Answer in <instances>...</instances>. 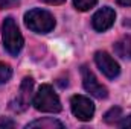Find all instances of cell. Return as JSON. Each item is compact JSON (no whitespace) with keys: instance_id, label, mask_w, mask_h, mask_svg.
Here are the masks:
<instances>
[{"instance_id":"cell-1","label":"cell","mask_w":131,"mask_h":129,"mask_svg":"<svg viewBox=\"0 0 131 129\" xmlns=\"http://www.w3.org/2000/svg\"><path fill=\"white\" fill-rule=\"evenodd\" d=\"M2 38H3V46L5 49L17 56L20 53V50L23 49V44H25V40H23V35L18 31V26L17 23L14 21L12 17H6L3 20V24H2Z\"/></svg>"},{"instance_id":"cell-2","label":"cell","mask_w":131,"mask_h":129,"mask_svg":"<svg viewBox=\"0 0 131 129\" xmlns=\"http://www.w3.org/2000/svg\"><path fill=\"white\" fill-rule=\"evenodd\" d=\"M25 24L37 33H47L55 28V18L46 9H31L25 14Z\"/></svg>"},{"instance_id":"cell-3","label":"cell","mask_w":131,"mask_h":129,"mask_svg":"<svg viewBox=\"0 0 131 129\" xmlns=\"http://www.w3.org/2000/svg\"><path fill=\"white\" fill-rule=\"evenodd\" d=\"M32 103L35 106V109L41 111V112H60L61 111L60 97L57 96L53 88L50 85H47V84L40 87L38 93L34 96Z\"/></svg>"},{"instance_id":"cell-4","label":"cell","mask_w":131,"mask_h":129,"mask_svg":"<svg viewBox=\"0 0 131 129\" xmlns=\"http://www.w3.org/2000/svg\"><path fill=\"white\" fill-rule=\"evenodd\" d=\"M32 90H34V79L31 76H26L21 81V85H20V90H18L17 97L9 103V108L14 112H23V111H26L28 106H29V103H31Z\"/></svg>"},{"instance_id":"cell-5","label":"cell","mask_w":131,"mask_h":129,"mask_svg":"<svg viewBox=\"0 0 131 129\" xmlns=\"http://www.w3.org/2000/svg\"><path fill=\"white\" fill-rule=\"evenodd\" d=\"M70 108H72V112L73 115L78 119V120H82V122H89L93 119V114H95V105L93 102L85 96H73L70 99Z\"/></svg>"},{"instance_id":"cell-6","label":"cell","mask_w":131,"mask_h":129,"mask_svg":"<svg viewBox=\"0 0 131 129\" xmlns=\"http://www.w3.org/2000/svg\"><path fill=\"white\" fill-rule=\"evenodd\" d=\"M81 74H82V85L92 96L98 97V99H107L108 97V90L99 82L98 78L95 76V73L87 65L81 67Z\"/></svg>"},{"instance_id":"cell-7","label":"cell","mask_w":131,"mask_h":129,"mask_svg":"<svg viewBox=\"0 0 131 129\" xmlns=\"http://www.w3.org/2000/svg\"><path fill=\"white\" fill-rule=\"evenodd\" d=\"M95 62L98 65V68L108 78V79H114L119 76L121 68L119 64L107 53V52H96L95 53Z\"/></svg>"},{"instance_id":"cell-8","label":"cell","mask_w":131,"mask_h":129,"mask_svg":"<svg viewBox=\"0 0 131 129\" xmlns=\"http://www.w3.org/2000/svg\"><path fill=\"white\" fill-rule=\"evenodd\" d=\"M114 20H116V12H114V9L105 6V8L99 9L98 12L93 15L92 24H93L95 31H98V32H105L107 29H110V28L114 24Z\"/></svg>"},{"instance_id":"cell-9","label":"cell","mask_w":131,"mask_h":129,"mask_svg":"<svg viewBox=\"0 0 131 129\" xmlns=\"http://www.w3.org/2000/svg\"><path fill=\"white\" fill-rule=\"evenodd\" d=\"M114 53L122 59H131V36H122L113 44Z\"/></svg>"},{"instance_id":"cell-10","label":"cell","mask_w":131,"mask_h":129,"mask_svg":"<svg viewBox=\"0 0 131 129\" xmlns=\"http://www.w3.org/2000/svg\"><path fill=\"white\" fill-rule=\"evenodd\" d=\"M26 128H40V129H53V128H64V125L52 117H44V119H38L32 123H29Z\"/></svg>"},{"instance_id":"cell-11","label":"cell","mask_w":131,"mask_h":129,"mask_svg":"<svg viewBox=\"0 0 131 129\" xmlns=\"http://www.w3.org/2000/svg\"><path fill=\"white\" fill-rule=\"evenodd\" d=\"M121 117H122V109H121L119 106H113L110 111L105 112L104 120H105V123H108V125H116V123L121 120Z\"/></svg>"},{"instance_id":"cell-12","label":"cell","mask_w":131,"mask_h":129,"mask_svg":"<svg viewBox=\"0 0 131 129\" xmlns=\"http://www.w3.org/2000/svg\"><path fill=\"white\" fill-rule=\"evenodd\" d=\"M12 76V68L9 64L0 62V85H3L5 82H8Z\"/></svg>"},{"instance_id":"cell-13","label":"cell","mask_w":131,"mask_h":129,"mask_svg":"<svg viewBox=\"0 0 131 129\" xmlns=\"http://www.w3.org/2000/svg\"><path fill=\"white\" fill-rule=\"evenodd\" d=\"M96 3H98V0H73V5L78 11H89Z\"/></svg>"},{"instance_id":"cell-14","label":"cell","mask_w":131,"mask_h":129,"mask_svg":"<svg viewBox=\"0 0 131 129\" xmlns=\"http://www.w3.org/2000/svg\"><path fill=\"white\" fill-rule=\"evenodd\" d=\"M20 3V0H0V9H9Z\"/></svg>"},{"instance_id":"cell-15","label":"cell","mask_w":131,"mask_h":129,"mask_svg":"<svg viewBox=\"0 0 131 129\" xmlns=\"http://www.w3.org/2000/svg\"><path fill=\"white\" fill-rule=\"evenodd\" d=\"M119 128H131V114L128 117H121V120L116 123Z\"/></svg>"},{"instance_id":"cell-16","label":"cell","mask_w":131,"mask_h":129,"mask_svg":"<svg viewBox=\"0 0 131 129\" xmlns=\"http://www.w3.org/2000/svg\"><path fill=\"white\" fill-rule=\"evenodd\" d=\"M14 128L15 126V123L12 122V120H0V128Z\"/></svg>"},{"instance_id":"cell-17","label":"cell","mask_w":131,"mask_h":129,"mask_svg":"<svg viewBox=\"0 0 131 129\" xmlns=\"http://www.w3.org/2000/svg\"><path fill=\"white\" fill-rule=\"evenodd\" d=\"M41 2H44L47 5H61V3H64L66 0H41Z\"/></svg>"},{"instance_id":"cell-18","label":"cell","mask_w":131,"mask_h":129,"mask_svg":"<svg viewBox=\"0 0 131 129\" xmlns=\"http://www.w3.org/2000/svg\"><path fill=\"white\" fill-rule=\"evenodd\" d=\"M116 2L122 6H131V0H116Z\"/></svg>"}]
</instances>
